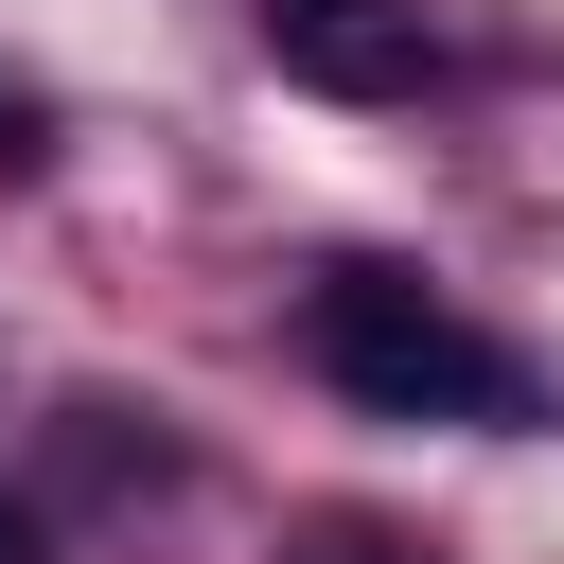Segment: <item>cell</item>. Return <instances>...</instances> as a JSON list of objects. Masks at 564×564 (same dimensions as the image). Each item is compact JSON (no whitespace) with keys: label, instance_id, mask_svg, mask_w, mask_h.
Masks as SVG:
<instances>
[{"label":"cell","instance_id":"6da1fadb","mask_svg":"<svg viewBox=\"0 0 564 564\" xmlns=\"http://www.w3.org/2000/svg\"><path fill=\"white\" fill-rule=\"evenodd\" d=\"M300 352H317L352 405H388V423H529V370H511L441 282H405V264H317V282H300Z\"/></svg>","mask_w":564,"mask_h":564},{"label":"cell","instance_id":"7a4b0ae2","mask_svg":"<svg viewBox=\"0 0 564 564\" xmlns=\"http://www.w3.org/2000/svg\"><path fill=\"white\" fill-rule=\"evenodd\" d=\"M264 70L317 106H405L441 70V18L423 0H264Z\"/></svg>","mask_w":564,"mask_h":564},{"label":"cell","instance_id":"3957f363","mask_svg":"<svg viewBox=\"0 0 564 564\" xmlns=\"http://www.w3.org/2000/svg\"><path fill=\"white\" fill-rule=\"evenodd\" d=\"M18 159H53V88H35V70H0V176H18Z\"/></svg>","mask_w":564,"mask_h":564},{"label":"cell","instance_id":"277c9868","mask_svg":"<svg viewBox=\"0 0 564 564\" xmlns=\"http://www.w3.org/2000/svg\"><path fill=\"white\" fill-rule=\"evenodd\" d=\"M282 564H423L405 529H317V546H282Z\"/></svg>","mask_w":564,"mask_h":564},{"label":"cell","instance_id":"5b68a950","mask_svg":"<svg viewBox=\"0 0 564 564\" xmlns=\"http://www.w3.org/2000/svg\"><path fill=\"white\" fill-rule=\"evenodd\" d=\"M0 564H53V529H35V494H0Z\"/></svg>","mask_w":564,"mask_h":564}]
</instances>
